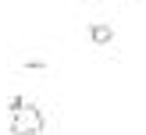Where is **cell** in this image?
Masks as SVG:
<instances>
[{"mask_svg": "<svg viewBox=\"0 0 146 135\" xmlns=\"http://www.w3.org/2000/svg\"><path fill=\"white\" fill-rule=\"evenodd\" d=\"M21 107H25V96H21V92H14V96L7 99V110L14 114V110H21Z\"/></svg>", "mask_w": 146, "mask_h": 135, "instance_id": "277c9868", "label": "cell"}, {"mask_svg": "<svg viewBox=\"0 0 146 135\" xmlns=\"http://www.w3.org/2000/svg\"><path fill=\"white\" fill-rule=\"evenodd\" d=\"M43 124H46V117L36 103H25L21 110L11 114V135H39Z\"/></svg>", "mask_w": 146, "mask_h": 135, "instance_id": "6da1fadb", "label": "cell"}, {"mask_svg": "<svg viewBox=\"0 0 146 135\" xmlns=\"http://www.w3.org/2000/svg\"><path fill=\"white\" fill-rule=\"evenodd\" d=\"M89 39L96 43V46H111V43H114V28L104 25V21H93V25H89Z\"/></svg>", "mask_w": 146, "mask_h": 135, "instance_id": "7a4b0ae2", "label": "cell"}, {"mask_svg": "<svg viewBox=\"0 0 146 135\" xmlns=\"http://www.w3.org/2000/svg\"><path fill=\"white\" fill-rule=\"evenodd\" d=\"M21 68L25 71H46V61H43V57H32V61H25Z\"/></svg>", "mask_w": 146, "mask_h": 135, "instance_id": "3957f363", "label": "cell"}]
</instances>
